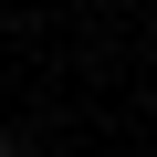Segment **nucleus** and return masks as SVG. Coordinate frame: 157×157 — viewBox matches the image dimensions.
I'll return each instance as SVG.
<instances>
[{"label": "nucleus", "instance_id": "obj_1", "mask_svg": "<svg viewBox=\"0 0 157 157\" xmlns=\"http://www.w3.org/2000/svg\"><path fill=\"white\" fill-rule=\"evenodd\" d=\"M0 157H11V136H0Z\"/></svg>", "mask_w": 157, "mask_h": 157}]
</instances>
